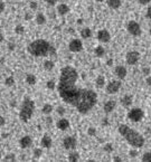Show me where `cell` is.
I'll return each instance as SVG.
<instances>
[{
    "mask_svg": "<svg viewBox=\"0 0 151 162\" xmlns=\"http://www.w3.org/2000/svg\"><path fill=\"white\" fill-rule=\"evenodd\" d=\"M78 73L73 66H65L61 70L58 93L63 101L74 106L81 114H86L97 102V94L89 89H81L76 85Z\"/></svg>",
    "mask_w": 151,
    "mask_h": 162,
    "instance_id": "obj_1",
    "label": "cell"
},
{
    "mask_svg": "<svg viewBox=\"0 0 151 162\" xmlns=\"http://www.w3.org/2000/svg\"><path fill=\"white\" fill-rule=\"evenodd\" d=\"M28 53L36 57H45L48 55L56 54V49L53 47V45L45 39H36L31 41L27 46Z\"/></svg>",
    "mask_w": 151,
    "mask_h": 162,
    "instance_id": "obj_2",
    "label": "cell"
},
{
    "mask_svg": "<svg viewBox=\"0 0 151 162\" xmlns=\"http://www.w3.org/2000/svg\"><path fill=\"white\" fill-rule=\"evenodd\" d=\"M117 131L128 141L130 145L134 148H142L145 145V138L141 134H139L137 131H134L133 128H129L126 124H120Z\"/></svg>",
    "mask_w": 151,
    "mask_h": 162,
    "instance_id": "obj_3",
    "label": "cell"
},
{
    "mask_svg": "<svg viewBox=\"0 0 151 162\" xmlns=\"http://www.w3.org/2000/svg\"><path fill=\"white\" fill-rule=\"evenodd\" d=\"M34 110H35V102L29 100V98H25L22 104L20 112H19V119L22 120V122L27 123L31 119L33 114H34Z\"/></svg>",
    "mask_w": 151,
    "mask_h": 162,
    "instance_id": "obj_4",
    "label": "cell"
},
{
    "mask_svg": "<svg viewBox=\"0 0 151 162\" xmlns=\"http://www.w3.org/2000/svg\"><path fill=\"white\" fill-rule=\"evenodd\" d=\"M145 116V113L139 107H134L132 110H130V112L128 113V119L131 120L132 122H140Z\"/></svg>",
    "mask_w": 151,
    "mask_h": 162,
    "instance_id": "obj_5",
    "label": "cell"
},
{
    "mask_svg": "<svg viewBox=\"0 0 151 162\" xmlns=\"http://www.w3.org/2000/svg\"><path fill=\"white\" fill-rule=\"evenodd\" d=\"M128 31H129L130 34L132 35V36L134 37H138L141 35L142 30H141V27H140V25L138 24L137 22H134V20H131V22H129V24H128Z\"/></svg>",
    "mask_w": 151,
    "mask_h": 162,
    "instance_id": "obj_6",
    "label": "cell"
},
{
    "mask_svg": "<svg viewBox=\"0 0 151 162\" xmlns=\"http://www.w3.org/2000/svg\"><path fill=\"white\" fill-rule=\"evenodd\" d=\"M122 86V83L120 81H112L108 84L106 86V93L108 94H115V93L119 92L120 87Z\"/></svg>",
    "mask_w": 151,
    "mask_h": 162,
    "instance_id": "obj_7",
    "label": "cell"
},
{
    "mask_svg": "<svg viewBox=\"0 0 151 162\" xmlns=\"http://www.w3.org/2000/svg\"><path fill=\"white\" fill-rule=\"evenodd\" d=\"M63 145L66 150H74L77 145V141L74 136H66L63 140Z\"/></svg>",
    "mask_w": 151,
    "mask_h": 162,
    "instance_id": "obj_8",
    "label": "cell"
},
{
    "mask_svg": "<svg viewBox=\"0 0 151 162\" xmlns=\"http://www.w3.org/2000/svg\"><path fill=\"white\" fill-rule=\"evenodd\" d=\"M68 48L73 53H78L83 49V43L80 39H73L68 45Z\"/></svg>",
    "mask_w": 151,
    "mask_h": 162,
    "instance_id": "obj_9",
    "label": "cell"
},
{
    "mask_svg": "<svg viewBox=\"0 0 151 162\" xmlns=\"http://www.w3.org/2000/svg\"><path fill=\"white\" fill-rule=\"evenodd\" d=\"M139 58H140V54L138 52H129L126 54V63L129 65H134L138 63Z\"/></svg>",
    "mask_w": 151,
    "mask_h": 162,
    "instance_id": "obj_10",
    "label": "cell"
},
{
    "mask_svg": "<svg viewBox=\"0 0 151 162\" xmlns=\"http://www.w3.org/2000/svg\"><path fill=\"white\" fill-rule=\"evenodd\" d=\"M97 39L101 43H109L110 39H111V36H110V33H109L106 29H101L97 33Z\"/></svg>",
    "mask_w": 151,
    "mask_h": 162,
    "instance_id": "obj_11",
    "label": "cell"
},
{
    "mask_svg": "<svg viewBox=\"0 0 151 162\" xmlns=\"http://www.w3.org/2000/svg\"><path fill=\"white\" fill-rule=\"evenodd\" d=\"M19 144H20V147H22V149H28V148L31 147V144H33V140H31L30 136L26 135V136H22V138L20 139Z\"/></svg>",
    "mask_w": 151,
    "mask_h": 162,
    "instance_id": "obj_12",
    "label": "cell"
},
{
    "mask_svg": "<svg viewBox=\"0 0 151 162\" xmlns=\"http://www.w3.org/2000/svg\"><path fill=\"white\" fill-rule=\"evenodd\" d=\"M114 72H115V75L117 76V78L119 80H124L126 76V68L124 67V66H117L115 67V69H114Z\"/></svg>",
    "mask_w": 151,
    "mask_h": 162,
    "instance_id": "obj_13",
    "label": "cell"
},
{
    "mask_svg": "<svg viewBox=\"0 0 151 162\" xmlns=\"http://www.w3.org/2000/svg\"><path fill=\"white\" fill-rule=\"evenodd\" d=\"M56 126H57V128H59L61 131H65V130H67V128H70V121L66 119H61L58 122H57Z\"/></svg>",
    "mask_w": 151,
    "mask_h": 162,
    "instance_id": "obj_14",
    "label": "cell"
},
{
    "mask_svg": "<svg viewBox=\"0 0 151 162\" xmlns=\"http://www.w3.org/2000/svg\"><path fill=\"white\" fill-rule=\"evenodd\" d=\"M115 105H117V103H115V101H112V100H110V101L108 102H105V104H104V112L106 114L109 113H111L112 111L115 109Z\"/></svg>",
    "mask_w": 151,
    "mask_h": 162,
    "instance_id": "obj_15",
    "label": "cell"
},
{
    "mask_svg": "<svg viewBox=\"0 0 151 162\" xmlns=\"http://www.w3.org/2000/svg\"><path fill=\"white\" fill-rule=\"evenodd\" d=\"M52 143H53L52 138H50L48 134H45L43 138H42V145H43L45 149H50Z\"/></svg>",
    "mask_w": 151,
    "mask_h": 162,
    "instance_id": "obj_16",
    "label": "cell"
},
{
    "mask_svg": "<svg viewBox=\"0 0 151 162\" xmlns=\"http://www.w3.org/2000/svg\"><path fill=\"white\" fill-rule=\"evenodd\" d=\"M121 104L123 107H129L132 104V96L131 95H125L121 98Z\"/></svg>",
    "mask_w": 151,
    "mask_h": 162,
    "instance_id": "obj_17",
    "label": "cell"
},
{
    "mask_svg": "<svg viewBox=\"0 0 151 162\" xmlns=\"http://www.w3.org/2000/svg\"><path fill=\"white\" fill-rule=\"evenodd\" d=\"M68 11H70V7H68L67 5H65V3H62V5H59V6L57 7V12H58L61 16L66 15Z\"/></svg>",
    "mask_w": 151,
    "mask_h": 162,
    "instance_id": "obj_18",
    "label": "cell"
},
{
    "mask_svg": "<svg viewBox=\"0 0 151 162\" xmlns=\"http://www.w3.org/2000/svg\"><path fill=\"white\" fill-rule=\"evenodd\" d=\"M108 6L112 9H117L121 6V0H106Z\"/></svg>",
    "mask_w": 151,
    "mask_h": 162,
    "instance_id": "obj_19",
    "label": "cell"
},
{
    "mask_svg": "<svg viewBox=\"0 0 151 162\" xmlns=\"http://www.w3.org/2000/svg\"><path fill=\"white\" fill-rule=\"evenodd\" d=\"M36 76L33 75V74H27L26 75V82L29 84V85H35L36 84Z\"/></svg>",
    "mask_w": 151,
    "mask_h": 162,
    "instance_id": "obj_20",
    "label": "cell"
},
{
    "mask_svg": "<svg viewBox=\"0 0 151 162\" xmlns=\"http://www.w3.org/2000/svg\"><path fill=\"white\" fill-rule=\"evenodd\" d=\"M81 36L83 37V38H89V37L92 36V30L89 28H83L81 30Z\"/></svg>",
    "mask_w": 151,
    "mask_h": 162,
    "instance_id": "obj_21",
    "label": "cell"
},
{
    "mask_svg": "<svg viewBox=\"0 0 151 162\" xmlns=\"http://www.w3.org/2000/svg\"><path fill=\"white\" fill-rule=\"evenodd\" d=\"M94 54H95L97 57H103L105 54V49L102 46H97V47H95V49H94Z\"/></svg>",
    "mask_w": 151,
    "mask_h": 162,
    "instance_id": "obj_22",
    "label": "cell"
},
{
    "mask_svg": "<svg viewBox=\"0 0 151 162\" xmlns=\"http://www.w3.org/2000/svg\"><path fill=\"white\" fill-rule=\"evenodd\" d=\"M95 84L97 87H103L105 84V77L103 75H100V76L96 77V81H95Z\"/></svg>",
    "mask_w": 151,
    "mask_h": 162,
    "instance_id": "obj_23",
    "label": "cell"
},
{
    "mask_svg": "<svg viewBox=\"0 0 151 162\" xmlns=\"http://www.w3.org/2000/svg\"><path fill=\"white\" fill-rule=\"evenodd\" d=\"M53 111V106L50 104H45L42 109V112H43L45 115H50Z\"/></svg>",
    "mask_w": 151,
    "mask_h": 162,
    "instance_id": "obj_24",
    "label": "cell"
},
{
    "mask_svg": "<svg viewBox=\"0 0 151 162\" xmlns=\"http://www.w3.org/2000/svg\"><path fill=\"white\" fill-rule=\"evenodd\" d=\"M80 160V154L77 152H72L70 153V156H68V161L71 162H76Z\"/></svg>",
    "mask_w": 151,
    "mask_h": 162,
    "instance_id": "obj_25",
    "label": "cell"
},
{
    "mask_svg": "<svg viewBox=\"0 0 151 162\" xmlns=\"http://www.w3.org/2000/svg\"><path fill=\"white\" fill-rule=\"evenodd\" d=\"M54 67H55V64H54V61H44V68H45L46 70H52Z\"/></svg>",
    "mask_w": 151,
    "mask_h": 162,
    "instance_id": "obj_26",
    "label": "cell"
},
{
    "mask_svg": "<svg viewBox=\"0 0 151 162\" xmlns=\"http://www.w3.org/2000/svg\"><path fill=\"white\" fill-rule=\"evenodd\" d=\"M36 22H37L38 25L45 24V22H46V18H45V16H44L43 14H38V15L36 16Z\"/></svg>",
    "mask_w": 151,
    "mask_h": 162,
    "instance_id": "obj_27",
    "label": "cell"
},
{
    "mask_svg": "<svg viewBox=\"0 0 151 162\" xmlns=\"http://www.w3.org/2000/svg\"><path fill=\"white\" fill-rule=\"evenodd\" d=\"M5 84H6V86H8V87L14 86V84H15V80H14V77L13 76L7 77V80L5 81Z\"/></svg>",
    "mask_w": 151,
    "mask_h": 162,
    "instance_id": "obj_28",
    "label": "cell"
},
{
    "mask_svg": "<svg viewBox=\"0 0 151 162\" xmlns=\"http://www.w3.org/2000/svg\"><path fill=\"white\" fill-rule=\"evenodd\" d=\"M46 86H47V89H50V91H53V89H55V86H56L55 81H54V80L48 81V82L46 83Z\"/></svg>",
    "mask_w": 151,
    "mask_h": 162,
    "instance_id": "obj_29",
    "label": "cell"
},
{
    "mask_svg": "<svg viewBox=\"0 0 151 162\" xmlns=\"http://www.w3.org/2000/svg\"><path fill=\"white\" fill-rule=\"evenodd\" d=\"M151 160V152H145L142 156V161L143 162H149Z\"/></svg>",
    "mask_w": 151,
    "mask_h": 162,
    "instance_id": "obj_30",
    "label": "cell"
},
{
    "mask_svg": "<svg viewBox=\"0 0 151 162\" xmlns=\"http://www.w3.org/2000/svg\"><path fill=\"white\" fill-rule=\"evenodd\" d=\"M103 150H104L105 152L111 153L112 151H113V147H112V144H111V143H106V144L104 145V148H103Z\"/></svg>",
    "mask_w": 151,
    "mask_h": 162,
    "instance_id": "obj_31",
    "label": "cell"
},
{
    "mask_svg": "<svg viewBox=\"0 0 151 162\" xmlns=\"http://www.w3.org/2000/svg\"><path fill=\"white\" fill-rule=\"evenodd\" d=\"M15 31H16V34H24V31H25V29H24V27H22V25H18L17 27L15 28Z\"/></svg>",
    "mask_w": 151,
    "mask_h": 162,
    "instance_id": "obj_32",
    "label": "cell"
},
{
    "mask_svg": "<svg viewBox=\"0 0 151 162\" xmlns=\"http://www.w3.org/2000/svg\"><path fill=\"white\" fill-rule=\"evenodd\" d=\"M42 152H43V151L40 150V149H35L34 150V156L36 158V159H39L40 156H42Z\"/></svg>",
    "mask_w": 151,
    "mask_h": 162,
    "instance_id": "obj_33",
    "label": "cell"
},
{
    "mask_svg": "<svg viewBox=\"0 0 151 162\" xmlns=\"http://www.w3.org/2000/svg\"><path fill=\"white\" fill-rule=\"evenodd\" d=\"M96 133V130L94 128H89V130H87V134L89 135V136H93V135H95Z\"/></svg>",
    "mask_w": 151,
    "mask_h": 162,
    "instance_id": "obj_34",
    "label": "cell"
},
{
    "mask_svg": "<svg viewBox=\"0 0 151 162\" xmlns=\"http://www.w3.org/2000/svg\"><path fill=\"white\" fill-rule=\"evenodd\" d=\"M15 159H16V156H14V154H8L7 156H5V160H6V161H9V160L15 161Z\"/></svg>",
    "mask_w": 151,
    "mask_h": 162,
    "instance_id": "obj_35",
    "label": "cell"
},
{
    "mask_svg": "<svg viewBox=\"0 0 151 162\" xmlns=\"http://www.w3.org/2000/svg\"><path fill=\"white\" fill-rule=\"evenodd\" d=\"M44 1H45V2H47L48 5H50V6H55L58 0H44Z\"/></svg>",
    "mask_w": 151,
    "mask_h": 162,
    "instance_id": "obj_36",
    "label": "cell"
},
{
    "mask_svg": "<svg viewBox=\"0 0 151 162\" xmlns=\"http://www.w3.org/2000/svg\"><path fill=\"white\" fill-rule=\"evenodd\" d=\"M57 113H58L59 115H64L65 109H64V107H62V106H59L58 109H57Z\"/></svg>",
    "mask_w": 151,
    "mask_h": 162,
    "instance_id": "obj_37",
    "label": "cell"
},
{
    "mask_svg": "<svg viewBox=\"0 0 151 162\" xmlns=\"http://www.w3.org/2000/svg\"><path fill=\"white\" fill-rule=\"evenodd\" d=\"M3 10H5V2H3L2 0H0V15L2 14Z\"/></svg>",
    "mask_w": 151,
    "mask_h": 162,
    "instance_id": "obj_38",
    "label": "cell"
},
{
    "mask_svg": "<svg viewBox=\"0 0 151 162\" xmlns=\"http://www.w3.org/2000/svg\"><path fill=\"white\" fill-rule=\"evenodd\" d=\"M137 156H138V152H137L136 150H131V151H130V156H131V158H136Z\"/></svg>",
    "mask_w": 151,
    "mask_h": 162,
    "instance_id": "obj_39",
    "label": "cell"
},
{
    "mask_svg": "<svg viewBox=\"0 0 151 162\" xmlns=\"http://www.w3.org/2000/svg\"><path fill=\"white\" fill-rule=\"evenodd\" d=\"M138 1L140 5H148V3H150L151 0H138Z\"/></svg>",
    "mask_w": 151,
    "mask_h": 162,
    "instance_id": "obj_40",
    "label": "cell"
},
{
    "mask_svg": "<svg viewBox=\"0 0 151 162\" xmlns=\"http://www.w3.org/2000/svg\"><path fill=\"white\" fill-rule=\"evenodd\" d=\"M143 74H145V75H150V67L143 68Z\"/></svg>",
    "mask_w": 151,
    "mask_h": 162,
    "instance_id": "obj_41",
    "label": "cell"
},
{
    "mask_svg": "<svg viewBox=\"0 0 151 162\" xmlns=\"http://www.w3.org/2000/svg\"><path fill=\"white\" fill-rule=\"evenodd\" d=\"M36 8H37V2H35V1L30 2V9H36Z\"/></svg>",
    "mask_w": 151,
    "mask_h": 162,
    "instance_id": "obj_42",
    "label": "cell"
},
{
    "mask_svg": "<svg viewBox=\"0 0 151 162\" xmlns=\"http://www.w3.org/2000/svg\"><path fill=\"white\" fill-rule=\"evenodd\" d=\"M5 123H6V121H5V119H3L2 116L0 115V126L5 125Z\"/></svg>",
    "mask_w": 151,
    "mask_h": 162,
    "instance_id": "obj_43",
    "label": "cell"
},
{
    "mask_svg": "<svg viewBox=\"0 0 151 162\" xmlns=\"http://www.w3.org/2000/svg\"><path fill=\"white\" fill-rule=\"evenodd\" d=\"M147 18H148V19L151 18V8H150V7L148 8V11H147Z\"/></svg>",
    "mask_w": 151,
    "mask_h": 162,
    "instance_id": "obj_44",
    "label": "cell"
},
{
    "mask_svg": "<svg viewBox=\"0 0 151 162\" xmlns=\"http://www.w3.org/2000/svg\"><path fill=\"white\" fill-rule=\"evenodd\" d=\"M145 82H147V84H148V86L151 85V77L148 75V77H147V80H145Z\"/></svg>",
    "mask_w": 151,
    "mask_h": 162,
    "instance_id": "obj_45",
    "label": "cell"
},
{
    "mask_svg": "<svg viewBox=\"0 0 151 162\" xmlns=\"http://www.w3.org/2000/svg\"><path fill=\"white\" fill-rule=\"evenodd\" d=\"M53 122V120H52V117L50 116H47L46 117V123H48V124H50V123Z\"/></svg>",
    "mask_w": 151,
    "mask_h": 162,
    "instance_id": "obj_46",
    "label": "cell"
},
{
    "mask_svg": "<svg viewBox=\"0 0 151 162\" xmlns=\"http://www.w3.org/2000/svg\"><path fill=\"white\" fill-rule=\"evenodd\" d=\"M9 50H14V49H15V44H13V43H10L9 44Z\"/></svg>",
    "mask_w": 151,
    "mask_h": 162,
    "instance_id": "obj_47",
    "label": "cell"
},
{
    "mask_svg": "<svg viewBox=\"0 0 151 162\" xmlns=\"http://www.w3.org/2000/svg\"><path fill=\"white\" fill-rule=\"evenodd\" d=\"M114 161H117V162H121V161H122V159H121V158H120V156H114Z\"/></svg>",
    "mask_w": 151,
    "mask_h": 162,
    "instance_id": "obj_48",
    "label": "cell"
},
{
    "mask_svg": "<svg viewBox=\"0 0 151 162\" xmlns=\"http://www.w3.org/2000/svg\"><path fill=\"white\" fill-rule=\"evenodd\" d=\"M112 64H113V59H109V61H106V65H108V66H111Z\"/></svg>",
    "mask_w": 151,
    "mask_h": 162,
    "instance_id": "obj_49",
    "label": "cell"
},
{
    "mask_svg": "<svg viewBox=\"0 0 151 162\" xmlns=\"http://www.w3.org/2000/svg\"><path fill=\"white\" fill-rule=\"evenodd\" d=\"M102 124H103V125H108V120H106V119L103 120V122H102Z\"/></svg>",
    "mask_w": 151,
    "mask_h": 162,
    "instance_id": "obj_50",
    "label": "cell"
},
{
    "mask_svg": "<svg viewBox=\"0 0 151 162\" xmlns=\"http://www.w3.org/2000/svg\"><path fill=\"white\" fill-rule=\"evenodd\" d=\"M26 19H30V14H26Z\"/></svg>",
    "mask_w": 151,
    "mask_h": 162,
    "instance_id": "obj_51",
    "label": "cell"
},
{
    "mask_svg": "<svg viewBox=\"0 0 151 162\" xmlns=\"http://www.w3.org/2000/svg\"><path fill=\"white\" fill-rule=\"evenodd\" d=\"M95 1H97V2H102V1H104V0H95Z\"/></svg>",
    "mask_w": 151,
    "mask_h": 162,
    "instance_id": "obj_52",
    "label": "cell"
},
{
    "mask_svg": "<svg viewBox=\"0 0 151 162\" xmlns=\"http://www.w3.org/2000/svg\"><path fill=\"white\" fill-rule=\"evenodd\" d=\"M1 40H2V37H1V35H0V41H1Z\"/></svg>",
    "mask_w": 151,
    "mask_h": 162,
    "instance_id": "obj_53",
    "label": "cell"
}]
</instances>
